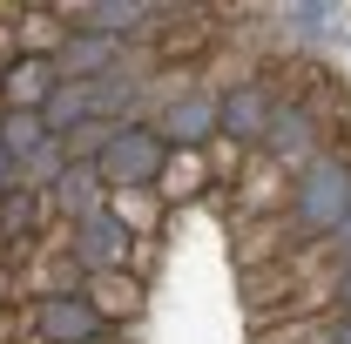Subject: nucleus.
Here are the masks:
<instances>
[{
	"instance_id": "nucleus-1",
	"label": "nucleus",
	"mask_w": 351,
	"mask_h": 344,
	"mask_svg": "<svg viewBox=\"0 0 351 344\" xmlns=\"http://www.w3.org/2000/svg\"><path fill=\"white\" fill-rule=\"evenodd\" d=\"M351 216V149H324L317 162L291 175V189H284V210L270 216V236H284V243H317V236H331L338 223Z\"/></svg>"
},
{
	"instance_id": "nucleus-2",
	"label": "nucleus",
	"mask_w": 351,
	"mask_h": 344,
	"mask_svg": "<svg viewBox=\"0 0 351 344\" xmlns=\"http://www.w3.org/2000/svg\"><path fill=\"white\" fill-rule=\"evenodd\" d=\"M324 149H331V122L311 108L304 95H291V101H277V115H270V129H263V142L250 156H263L277 175H298L304 162H317Z\"/></svg>"
},
{
	"instance_id": "nucleus-3",
	"label": "nucleus",
	"mask_w": 351,
	"mask_h": 344,
	"mask_svg": "<svg viewBox=\"0 0 351 344\" xmlns=\"http://www.w3.org/2000/svg\"><path fill=\"white\" fill-rule=\"evenodd\" d=\"M277 101H284V95L263 82V75L217 88V142H230L237 156H250L263 142V129H270V115H277Z\"/></svg>"
},
{
	"instance_id": "nucleus-4",
	"label": "nucleus",
	"mask_w": 351,
	"mask_h": 344,
	"mask_svg": "<svg viewBox=\"0 0 351 344\" xmlns=\"http://www.w3.org/2000/svg\"><path fill=\"white\" fill-rule=\"evenodd\" d=\"M162 156H169V142L149 129V122H122L115 142L95 156V175L108 182V196H115V189H149L156 169H162Z\"/></svg>"
},
{
	"instance_id": "nucleus-5",
	"label": "nucleus",
	"mask_w": 351,
	"mask_h": 344,
	"mask_svg": "<svg viewBox=\"0 0 351 344\" xmlns=\"http://www.w3.org/2000/svg\"><path fill=\"white\" fill-rule=\"evenodd\" d=\"M149 129L162 135L169 149H210V142H217V88L189 75V82L149 115Z\"/></svg>"
},
{
	"instance_id": "nucleus-6",
	"label": "nucleus",
	"mask_w": 351,
	"mask_h": 344,
	"mask_svg": "<svg viewBox=\"0 0 351 344\" xmlns=\"http://www.w3.org/2000/svg\"><path fill=\"white\" fill-rule=\"evenodd\" d=\"M61 250H68V263H75V277H108V270H129V250H135V236L115 223V216L101 210V216H82V223H68L61 230Z\"/></svg>"
},
{
	"instance_id": "nucleus-7",
	"label": "nucleus",
	"mask_w": 351,
	"mask_h": 344,
	"mask_svg": "<svg viewBox=\"0 0 351 344\" xmlns=\"http://www.w3.org/2000/svg\"><path fill=\"white\" fill-rule=\"evenodd\" d=\"M27 317H34V344H88L101 338L108 324L88 310L82 291H54V297H27Z\"/></svg>"
},
{
	"instance_id": "nucleus-8",
	"label": "nucleus",
	"mask_w": 351,
	"mask_h": 344,
	"mask_svg": "<svg viewBox=\"0 0 351 344\" xmlns=\"http://www.w3.org/2000/svg\"><path fill=\"white\" fill-rule=\"evenodd\" d=\"M129 61V47L108 41V34H88V27H68V41L54 54V75L61 82H101V75H115Z\"/></svg>"
},
{
	"instance_id": "nucleus-9",
	"label": "nucleus",
	"mask_w": 351,
	"mask_h": 344,
	"mask_svg": "<svg viewBox=\"0 0 351 344\" xmlns=\"http://www.w3.org/2000/svg\"><path fill=\"white\" fill-rule=\"evenodd\" d=\"M41 203H47V216L68 230V223H82V216H101V210H108V182L95 175V162H68L61 182L47 189Z\"/></svg>"
},
{
	"instance_id": "nucleus-10",
	"label": "nucleus",
	"mask_w": 351,
	"mask_h": 344,
	"mask_svg": "<svg viewBox=\"0 0 351 344\" xmlns=\"http://www.w3.org/2000/svg\"><path fill=\"white\" fill-rule=\"evenodd\" d=\"M54 61H34V54H7L0 61V101L7 115H41V101L54 95Z\"/></svg>"
},
{
	"instance_id": "nucleus-11",
	"label": "nucleus",
	"mask_w": 351,
	"mask_h": 344,
	"mask_svg": "<svg viewBox=\"0 0 351 344\" xmlns=\"http://www.w3.org/2000/svg\"><path fill=\"white\" fill-rule=\"evenodd\" d=\"M210 182H217V175H210V149H169L149 189H156V203H162V210H176V203H196Z\"/></svg>"
},
{
	"instance_id": "nucleus-12",
	"label": "nucleus",
	"mask_w": 351,
	"mask_h": 344,
	"mask_svg": "<svg viewBox=\"0 0 351 344\" xmlns=\"http://www.w3.org/2000/svg\"><path fill=\"white\" fill-rule=\"evenodd\" d=\"M7 41H14V54L54 61L61 41H68V21H61V7H21V14H14V27H7Z\"/></svg>"
},
{
	"instance_id": "nucleus-13",
	"label": "nucleus",
	"mask_w": 351,
	"mask_h": 344,
	"mask_svg": "<svg viewBox=\"0 0 351 344\" xmlns=\"http://www.w3.org/2000/svg\"><path fill=\"white\" fill-rule=\"evenodd\" d=\"M88 310L101 317V324H122V317H135L142 310V277L135 270H108V277H88L82 284Z\"/></svg>"
},
{
	"instance_id": "nucleus-14",
	"label": "nucleus",
	"mask_w": 351,
	"mask_h": 344,
	"mask_svg": "<svg viewBox=\"0 0 351 344\" xmlns=\"http://www.w3.org/2000/svg\"><path fill=\"white\" fill-rule=\"evenodd\" d=\"M82 122H95V95H88V82H54V95L41 101V129L61 142V135H75Z\"/></svg>"
},
{
	"instance_id": "nucleus-15",
	"label": "nucleus",
	"mask_w": 351,
	"mask_h": 344,
	"mask_svg": "<svg viewBox=\"0 0 351 344\" xmlns=\"http://www.w3.org/2000/svg\"><path fill=\"white\" fill-rule=\"evenodd\" d=\"M108 216L129 230L135 243H156V230H162V203H156V189H115V196H108Z\"/></svg>"
},
{
	"instance_id": "nucleus-16",
	"label": "nucleus",
	"mask_w": 351,
	"mask_h": 344,
	"mask_svg": "<svg viewBox=\"0 0 351 344\" xmlns=\"http://www.w3.org/2000/svg\"><path fill=\"white\" fill-rule=\"evenodd\" d=\"M61 169H68V149L61 142H41L27 162H21V189H34V196H47L54 182H61Z\"/></svg>"
},
{
	"instance_id": "nucleus-17",
	"label": "nucleus",
	"mask_w": 351,
	"mask_h": 344,
	"mask_svg": "<svg viewBox=\"0 0 351 344\" xmlns=\"http://www.w3.org/2000/svg\"><path fill=\"white\" fill-rule=\"evenodd\" d=\"M41 142H54V135L41 129V115H7V122H0V149H7L14 162H27Z\"/></svg>"
},
{
	"instance_id": "nucleus-18",
	"label": "nucleus",
	"mask_w": 351,
	"mask_h": 344,
	"mask_svg": "<svg viewBox=\"0 0 351 344\" xmlns=\"http://www.w3.org/2000/svg\"><path fill=\"white\" fill-rule=\"evenodd\" d=\"M298 41H317V34H331V21H338V7H324V0H298V7H284L277 14Z\"/></svg>"
},
{
	"instance_id": "nucleus-19",
	"label": "nucleus",
	"mask_w": 351,
	"mask_h": 344,
	"mask_svg": "<svg viewBox=\"0 0 351 344\" xmlns=\"http://www.w3.org/2000/svg\"><path fill=\"white\" fill-rule=\"evenodd\" d=\"M115 129H122V122H82L75 135H61V149H68V162H95V156H101V149L115 142Z\"/></svg>"
},
{
	"instance_id": "nucleus-20",
	"label": "nucleus",
	"mask_w": 351,
	"mask_h": 344,
	"mask_svg": "<svg viewBox=\"0 0 351 344\" xmlns=\"http://www.w3.org/2000/svg\"><path fill=\"white\" fill-rule=\"evenodd\" d=\"M304 304H311V310H324V317H351V270L324 277V284H311Z\"/></svg>"
},
{
	"instance_id": "nucleus-21",
	"label": "nucleus",
	"mask_w": 351,
	"mask_h": 344,
	"mask_svg": "<svg viewBox=\"0 0 351 344\" xmlns=\"http://www.w3.org/2000/svg\"><path fill=\"white\" fill-rule=\"evenodd\" d=\"M88 344H115V338H108V331H101V338H88Z\"/></svg>"
},
{
	"instance_id": "nucleus-22",
	"label": "nucleus",
	"mask_w": 351,
	"mask_h": 344,
	"mask_svg": "<svg viewBox=\"0 0 351 344\" xmlns=\"http://www.w3.org/2000/svg\"><path fill=\"white\" fill-rule=\"evenodd\" d=\"M0 122H7V101H0Z\"/></svg>"
}]
</instances>
